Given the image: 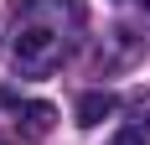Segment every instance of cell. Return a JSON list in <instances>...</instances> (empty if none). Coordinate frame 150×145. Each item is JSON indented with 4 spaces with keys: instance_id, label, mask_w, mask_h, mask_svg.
<instances>
[{
    "instance_id": "4",
    "label": "cell",
    "mask_w": 150,
    "mask_h": 145,
    "mask_svg": "<svg viewBox=\"0 0 150 145\" xmlns=\"http://www.w3.org/2000/svg\"><path fill=\"white\" fill-rule=\"evenodd\" d=\"M129 114H135V130H150V93H135L129 99Z\"/></svg>"
},
{
    "instance_id": "6",
    "label": "cell",
    "mask_w": 150,
    "mask_h": 145,
    "mask_svg": "<svg viewBox=\"0 0 150 145\" xmlns=\"http://www.w3.org/2000/svg\"><path fill=\"white\" fill-rule=\"evenodd\" d=\"M145 16H150V0H145Z\"/></svg>"
},
{
    "instance_id": "3",
    "label": "cell",
    "mask_w": 150,
    "mask_h": 145,
    "mask_svg": "<svg viewBox=\"0 0 150 145\" xmlns=\"http://www.w3.org/2000/svg\"><path fill=\"white\" fill-rule=\"evenodd\" d=\"M114 109H119V99H114V93H104V88H93V93H83V99H78V124H83V130H93V124H104Z\"/></svg>"
},
{
    "instance_id": "2",
    "label": "cell",
    "mask_w": 150,
    "mask_h": 145,
    "mask_svg": "<svg viewBox=\"0 0 150 145\" xmlns=\"http://www.w3.org/2000/svg\"><path fill=\"white\" fill-rule=\"evenodd\" d=\"M16 124H21L26 140H42V135H52V124H57V109H52V104H16Z\"/></svg>"
},
{
    "instance_id": "5",
    "label": "cell",
    "mask_w": 150,
    "mask_h": 145,
    "mask_svg": "<svg viewBox=\"0 0 150 145\" xmlns=\"http://www.w3.org/2000/svg\"><path fill=\"white\" fill-rule=\"evenodd\" d=\"M109 145H145V135H140V130H119Z\"/></svg>"
},
{
    "instance_id": "1",
    "label": "cell",
    "mask_w": 150,
    "mask_h": 145,
    "mask_svg": "<svg viewBox=\"0 0 150 145\" xmlns=\"http://www.w3.org/2000/svg\"><path fill=\"white\" fill-rule=\"evenodd\" d=\"M11 57L31 78L52 72L62 62V26H52V21H21V31H16V42H11Z\"/></svg>"
}]
</instances>
